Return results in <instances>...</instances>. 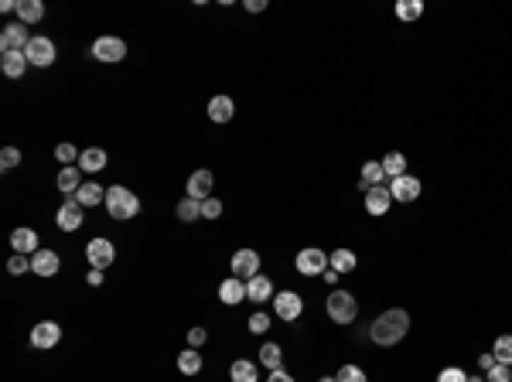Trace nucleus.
Instances as JSON below:
<instances>
[{"label":"nucleus","mask_w":512,"mask_h":382,"mask_svg":"<svg viewBox=\"0 0 512 382\" xmlns=\"http://www.w3.org/2000/svg\"><path fill=\"white\" fill-rule=\"evenodd\" d=\"M489 382H512V372H509V365H495V369H489Z\"/></svg>","instance_id":"41"},{"label":"nucleus","mask_w":512,"mask_h":382,"mask_svg":"<svg viewBox=\"0 0 512 382\" xmlns=\"http://www.w3.org/2000/svg\"><path fill=\"white\" fill-rule=\"evenodd\" d=\"M383 171H386V178H403V174H407V157L400 151L386 154V157H383Z\"/></svg>","instance_id":"30"},{"label":"nucleus","mask_w":512,"mask_h":382,"mask_svg":"<svg viewBox=\"0 0 512 382\" xmlns=\"http://www.w3.org/2000/svg\"><path fill=\"white\" fill-rule=\"evenodd\" d=\"M478 365H482V372H489V369H495L499 362H495V355L489 352V355H478Z\"/></svg>","instance_id":"45"},{"label":"nucleus","mask_w":512,"mask_h":382,"mask_svg":"<svg viewBox=\"0 0 512 382\" xmlns=\"http://www.w3.org/2000/svg\"><path fill=\"white\" fill-rule=\"evenodd\" d=\"M229 376H233V382H256V379H260V376H256V365H253V362H246V359L233 362Z\"/></svg>","instance_id":"32"},{"label":"nucleus","mask_w":512,"mask_h":382,"mask_svg":"<svg viewBox=\"0 0 512 382\" xmlns=\"http://www.w3.org/2000/svg\"><path fill=\"white\" fill-rule=\"evenodd\" d=\"M233 273H236L239 280H253L256 273H260V253L256 249H239L236 256H233Z\"/></svg>","instance_id":"9"},{"label":"nucleus","mask_w":512,"mask_h":382,"mask_svg":"<svg viewBox=\"0 0 512 382\" xmlns=\"http://www.w3.org/2000/svg\"><path fill=\"white\" fill-rule=\"evenodd\" d=\"M301 311H304V297L301 294H294V290H284V294H277L274 297V314L280 318V321H297L301 318Z\"/></svg>","instance_id":"5"},{"label":"nucleus","mask_w":512,"mask_h":382,"mask_svg":"<svg viewBox=\"0 0 512 382\" xmlns=\"http://www.w3.org/2000/svg\"><path fill=\"white\" fill-rule=\"evenodd\" d=\"M178 219H181V222L202 219V202H198V198H181V202H178Z\"/></svg>","instance_id":"31"},{"label":"nucleus","mask_w":512,"mask_h":382,"mask_svg":"<svg viewBox=\"0 0 512 382\" xmlns=\"http://www.w3.org/2000/svg\"><path fill=\"white\" fill-rule=\"evenodd\" d=\"M55 222H59L62 232H76V229H82V222H86V209L72 198V202H65L59 209V219H55Z\"/></svg>","instance_id":"10"},{"label":"nucleus","mask_w":512,"mask_h":382,"mask_svg":"<svg viewBox=\"0 0 512 382\" xmlns=\"http://www.w3.org/2000/svg\"><path fill=\"white\" fill-rule=\"evenodd\" d=\"M31 270V260L24 256V253H14L11 260H7V273H14V277H21V273H28Z\"/></svg>","instance_id":"36"},{"label":"nucleus","mask_w":512,"mask_h":382,"mask_svg":"<svg viewBox=\"0 0 512 382\" xmlns=\"http://www.w3.org/2000/svg\"><path fill=\"white\" fill-rule=\"evenodd\" d=\"M246 11H250V14H260V11H267V0H246Z\"/></svg>","instance_id":"46"},{"label":"nucleus","mask_w":512,"mask_h":382,"mask_svg":"<svg viewBox=\"0 0 512 382\" xmlns=\"http://www.w3.org/2000/svg\"><path fill=\"white\" fill-rule=\"evenodd\" d=\"M420 14H424V4H420V0H400V4H396V18L400 21H417Z\"/></svg>","instance_id":"34"},{"label":"nucleus","mask_w":512,"mask_h":382,"mask_svg":"<svg viewBox=\"0 0 512 382\" xmlns=\"http://www.w3.org/2000/svg\"><path fill=\"white\" fill-rule=\"evenodd\" d=\"M123 55H127L123 38H99L96 45H93V58H96V62H120Z\"/></svg>","instance_id":"13"},{"label":"nucleus","mask_w":512,"mask_h":382,"mask_svg":"<svg viewBox=\"0 0 512 382\" xmlns=\"http://www.w3.org/2000/svg\"><path fill=\"white\" fill-rule=\"evenodd\" d=\"M55 157H59L62 164L72 168V161H76V147H72V144H59V147H55Z\"/></svg>","instance_id":"42"},{"label":"nucleus","mask_w":512,"mask_h":382,"mask_svg":"<svg viewBox=\"0 0 512 382\" xmlns=\"http://www.w3.org/2000/svg\"><path fill=\"white\" fill-rule=\"evenodd\" d=\"M492 355H495V362L512 365V335H499V338H495Z\"/></svg>","instance_id":"33"},{"label":"nucleus","mask_w":512,"mask_h":382,"mask_svg":"<svg viewBox=\"0 0 512 382\" xmlns=\"http://www.w3.org/2000/svg\"><path fill=\"white\" fill-rule=\"evenodd\" d=\"M18 164H21L18 147H4V151H0V168H4V171H11V168H18Z\"/></svg>","instance_id":"37"},{"label":"nucleus","mask_w":512,"mask_h":382,"mask_svg":"<svg viewBox=\"0 0 512 382\" xmlns=\"http://www.w3.org/2000/svg\"><path fill=\"white\" fill-rule=\"evenodd\" d=\"M321 277H325V284H332V286H335V284H338V277H342V273H338V270H332V267H328V270H325V273H321Z\"/></svg>","instance_id":"47"},{"label":"nucleus","mask_w":512,"mask_h":382,"mask_svg":"<svg viewBox=\"0 0 512 382\" xmlns=\"http://www.w3.org/2000/svg\"><path fill=\"white\" fill-rule=\"evenodd\" d=\"M212 188H216V174L212 171H195L188 178V198L205 202V198H212Z\"/></svg>","instance_id":"14"},{"label":"nucleus","mask_w":512,"mask_h":382,"mask_svg":"<svg viewBox=\"0 0 512 382\" xmlns=\"http://www.w3.org/2000/svg\"><path fill=\"white\" fill-rule=\"evenodd\" d=\"M178 369H181L185 376H198V372H202V355H198L195 348H185V352L178 355Z\"/></svg>","instance_id":"29"},{"label":"nucleus","mask_w":512,"mask_h":382,"mask_svg":"<svg viewBox=\"0 0 512 382\" xmlns=\"http://www.w3.org/2000/svg\"><path fill=\"white\" fill-rule=\"evenodd\" d=\"M11 246H14V253H24V256L31 253V256H35V253H38V232L35 229H14L11 232Z\"/></svg>","instance_id":"22"},{"label":"nucleus","mask_w":512,"mask_h":382,"mask_svg":"<svg viewBox=\"0 0 512 382\" xmlns=\"http://www.w3.org/2000/svg\"><path fill=\"white\" fill-rule=\"evenodd\" d=\"M219 301H222V304H229V307L243 304V301H246V284H243L239 277L222 280V284H219Z\"/></svg>","instance_id":"18"},{"label":"nucleus","mask_w":512,"mask_h":382,"mask_svg":"<svg viewBox=\"0 0 512 382\" xmlns=\"http://www.w3.org/2000/svg\"><path fill=\"white\" fill-rule=\"evenodd\" d=\"M59 188H62V195H65V202H72V198L79 195V188H82L79 164H72V168H62V171H59Z\"/></svg>","instance_id":"19"},{"label":"nucleus","mask_w":512,"mask_h":382,"mask_svg":"<svg viewBox=\"0 0 512 382\" xmlns=\"http://www.w3.org/2000/svg\"><path fill=\"white\" fill-rule=\"evenodd\" d=\"M318 382H338V379H335V376H321Z\"/></svg>","instance_id":"50"},{"label":"nucleus","mask_w":512,"mask_h":382,"mask_svg":"<svg viewBox=\"0 0 512 382\" xmlns=\"http://www.w3.org/2000/svg\"><path fill=\"white\" fill-rule=\"evenodd\" d=\"M86 256H89V263H93V270H106L113 260H117V249H113V243L110 239H93L89 246H86Z\"/></svg>","instance_id":"7"},{"label":"nucleus","mask_w":512,"mask_h":382,"mask_svg":"<svg viewBox=\"0 0 512 382\" xmlns=\"http://www.w3.org/2000/svg\"><path fill=\"white\" fill-rule=\"evenodd\" d=\"M294 267H297V273H301V277H318V273H325V270L332 267V256H328L325 249L308 246V249H301V253H297Z\"/></svg>","instance_id":"4"},{"label":"nucleus","mask_w":512,"mask_h":382,"mask_svg":"<svg viewBox=\"0 0 512 382\" xmlns=\"http://www.w3.org/2000/svg\"><path fill=\"white\" fill-rule=\"evenodd\" d=\"M383 178H386V171H383V161H366V168H362V191L383 185Z\"/></svg>","instance_id":"27"},{"label":"nucleus","mask_w":512,"mask_h":382,"mask_svg":"<svg viewBox=\"0 0 512 382\" xmlns=\"http://www.w3.org/2000/svg\"><path fill=\"white\" fill-rule=\"evenodd\" d=\"M260 362L267 365L270 372L284 369V352H280V345H277V342H263V348H260Z\"/></svg>","instance_id":"26"},{"label":"nucleus","mask_w":512,"mask_h":382,"mask_svg":"<svg viewBox=\"0 0 512 382\" xmlns=\"http://www.w3.org/2000/svg\"><path fill=\"white\" fill-rule=\"evenodd\" d=\"M62 338V328L55 321H41V325L31 328V345L35 348H55Z\"/></svg>","instance_id":"15"},{"label":"nucleus","mask_w":512,"mask_h":382,"mask_svg":"<svg viewBox=\"0 0 512 382\" xmlns=\"http://www.w3.org/2000/svg\"><path fill=\"white\" fill-rule=\"evenodd\" d=\"M233 113H236V106H233L229 96H212V99H209V120H212V123H229Z\"/></svg>","instance_id":"21"},{"label":"nucleus","mask_w":512,"mask_h":382,"mask_svg":"<svg viewBox=\"0 0 512 382\" xmlns=\"http://www.w3.org/2000/svg\"><path fill=\"white\" fill-rule=\"evenodd\" d=\"M437 382H468V376H465L458 365H451V369H444V372L437 376Z\"/></svg>","instance_id":"40"},{"label":"nucleus","mask_w":512,"mask_h":382,"mask_svg":"<svg viewBox=\"0 0 512 382\" xmlns=\"http://www.w3.org/2000/svg\"><path fill=\"white\" fill-rule=\"evenodd\" d=\"M31 45V35H28V28L24 24H7L4 31H0V52L7 55V52H24Z\"/></svg>","instance_id":"6"},{"label":"nucleus","mask_w":512,"mask_h":382,"mask_svg":"<svg viewBox=\"0 0 512 382\" xmlns=\"http://www.w3.org/2000/svg\"><path fill=\"white\" fill-rule=\"evenodd\" d=\"M335 379H338V382H369V379H366V372H362L359 365H342Z\"/></svg>","instance_id":"35"},{"label":"nucleus","mask_w":512,"mask_h":382,"mask_svg":"<svg viewBox=\"0 0 512 382\" xmlns=\"http://www.w3.org/2000/svg\"><path fill=\"white\" fill-rule=\"evenodd\" d=\"M222 215V202L219 198H205L202 202V219H219Z\"/></svg>","instance_id":"39"},{"label":"nucleus","mask_w":512,"mask_h":382,"mask_svg":"<svg viewBox=\"0 0 512 382\" xmlns=\"http://www.w3.org/2000/svg\"><path fill=\"white\" fill-rule=\"evenodd\" d=\"M106 212H110V219L127 222V219H134V215L140 212V198L130 188L113 185V188H106Z\"/></svg>","instance_id":"2"},{"label":"nucleus","mask_w":512,"mask_h":382,"mask_svg":"<svg viewBox=\"0 0 512 382\" xmlns=\"http://www.w3.org/2000/svg\"><path fill=\"white\" fill-rule=\"evenodd\" d=\"M250 331H253V335H267V331H270V314L256 311L253 318H250Z\"/></svg>","instance_id":"38"},{"label":"nucleus","mask_w":512,"mask_h":382,"mask_svg":"<svg viewBox=\"0 0 512 382\" xmlns=\"http://www.w3.org/2000/svg\"><path fill=\"white\" fill-rule=\"evenodd\" d=\"M59 267H62V260L55 249H38V253L31 256V270H35L38 277H55Z\"/></svg>","instance_id":"16"},{"label":"nucleus","mask_w":512,"mask_h":382,"mask_svg":"<svg viewBox=\"0 0 512 382\" xmlns=\"http://www.w3.org/2000/svg\"><path fill=\"white\" fill-rule=\"evenodd\" d=\"M325 311L335 325H352L359 318V301H355L349 290H332V297L325 301Z\"/></svg>","instance_id":"3"},{"label":"nucleus","mask_w":512,"mask_h":382,"mask_svg":"<svg viewBox=\"0 0 512 382\" xmlns=\"http://www.w3.org/2000/svg\"><path fill=\"white\" fill-rule=\"evenodd\" d=\"M76 202H79L82 209H89V205H99V202H106V191L99 188V185H93V181H86L79 188V195H76Z\"/></svg>","instance_id":"28"},{"label":"nucleus","mask_w":512,"mask_h":382,"mask_svg":"<svg viewBox=\"0 0 512 382\" xmlns=\"http://www.w3.org/2000/svg\"><path fill=\"white\" fill-rule=\"evenodd\" d=\"M468 382H485V379H478V376H468Z\"/></svg>","instance_id":"51"},{"label":"nucleus","mask_w":512,"mask_h":382,"mask_svg":"<svg viewBox=\"0 0 512 382\" xmlns=\"http://www.w3.org/2000/svg\"><path fill=\"white\" fill-rule=\"evenodd\" d=\"M86 280H89V286H99V284H103V270H93Z\"/></svg>","instance_id":"48"},{"label":"nucleus","mask_w":512,"mask_h":382,"mask_svg":"<svg viewBox=\"0 0 512 382\" xmlns=\"http://www.w3.org/2000/svg\"><path fill=\"white\" fill-rule=\"evenodd\" d=\"M205 338H209V331H205V328H192V331H188V345H192V348L205 345Z\"/></svg>","instance_id":"43"},{"label":"nucleus","mask_w":512,"mask_h":382,"mask_svg":"<svg viewBox=\"0 0 512 382\" xmlns=\"http://www.w3.org/2000/svg\"><path fill=\"white\" fill-rule=\"evenodd\" d=\"M28 55L24 52H7V55H0V72L7 79H21L24 72H28Z\"/></svg>","instance_id":"20"},{"label":"nucleus","mask_w":512,"mask_h":382,"mask_svg":"<svg viewBox=\"0 0 512 382\" xmlns=\"http://www.w3.org/2000/svg\"><path fill=\"white\" fill-rule=\"evenodd\" d=\"M41 18H45L41 0H18V24H38Z\"/></svg>","instance_id":"23"},{"label":"nucleus","mask_w":512,"mask_h":382,"mask_svg":"<svg viewBox=\"0 0 512 382\" xmlns=\"http://www.w3.org/2000/svg\"><path fill=\"white\" fill-rule=\"evenodd\" d=\"M103 168H106V151H103V147H89V151L79 154V171L96 174V171H103Z\"/></svg>","instance_id":"24"},{"label":"nucleus","mask_w":512,"mask_h":382,"mask_svg":"<svg viewBox=\"0 0 512 382\" xmlns=\"http://www.w3.org/2000/svg\"><path fill=\"white\" fill-rule=\"evenodd\" d=\"M332 256V270H338V273H352L355 267H359V256H355L352 249H335V253H328Z\"/></svg>","instance_id":"25"},{"label":"nucleus","mask_w":512,"mask_h":382,"mask_svg":"<svg viewBox=\"0 0 512 382\" xmlns=\"http://www.w3.org/2000/svg\"><path fill=\"white\" fill-rule=\"evenodd\" d=\"M0 11H4V14H11V11L18 14V0H4V4H0Z\"/></svg>","instance_id":"49"},{"label":"nucleus","mask_w":512,"mask_h":382,"mask_svg":"<svg viewBox=\"0 0 512 382\" xmlns=\"http://www.w3.org/2000/svg\"><path fill=\"white\" fill-rule=\"evenodd\" d=\"M24 55L31 65H38V69H48L52 62H55V45L48 38H31V45L24 48Z\"/></svg>","instance_id":"8"},{"label":"nucleus","mask_w":512,"mask_h":382,"mask_svg":"<svg viewBox=\"0 0 512 382\" xmlns=\"http://www.w3.org/2000/svg\"><path fill=\"white\" fill-rule=\"evenodd\" d=\"M267 382H294V376H291V372H284V369H277V372H270V376H267Z\"/></svg>","instance_id":"44"},{"label":"nucleus","mask_w":512,"mask_h":382,"mask_svg":"<svg viewBox=\"0 0 512 382\" xmlns=\"http://www.w3.org/2000/svg\"><path fill=\"white\" fill-rule=\"evenodd\" d=\"M390 205H393V195H390V188L376 185V188L366 191V212H369V215H386V212H390Z\"/></svg>","instance_id":"17"},{"label":"nucleus","mask_w":512,"mask_h":382,"mask_svg":"<svg viewBox=\"0 0 512 382\" xmlns=\"http://www.w3.org/2000/svg\"><path fill=\"white\" fill-rule=\"evenodd\" d=\"M390 195H393V202H417V198H420V178H414V174L393 178Z\"/></svg>","instance_id":"11"},{"label":"nucleus","mask_w":512,"mask_h":382,"mask_svg":"<svg viewBox=\"0 0 512 382\" xmlns=\"http://www.w3.org/2000/svg\"><path fill=\"white\" fill-rule=\"evenodd\" d=\"M407 331H410V314H407L403 307H390V311H383L373 321L369 338H373L379 348H393L396 342L407 338Z\"/></svg>","instance_id":"1"},{"label":"nucleus","mask_w":512,"mask_h":382,"mask_svg":"<svg viewBox=\"0 0 512 382\" xmlns=\"http://www.w3.org/2000/svg\"><path fill=\"white\" fill-rule=\"evenodd\" d=\"M274 284H270V277H263V273H256L253 280H246V301H253V304H267V301H274Z\"/></svg>","instance_id":"12"}]
</instances>
